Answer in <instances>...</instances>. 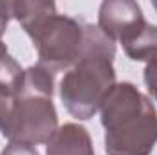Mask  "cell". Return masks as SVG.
I'll use <instances>...</instances> for the list:
<instances>
[{
    "label": "cell",
    "mask_w": 157,
    "mask_h": 155,
    "mask_svg": "<svg viewBox=\"0 0 157 155\" xmlns=\"http://www.w3.org/2000/svg\"><path fill=\"white\" fill-rule=\"evenodd\" d=\"M11 17L20 22L39 53V64L51 73L66 71L84 42V22L57 13L53 2H9Z\"/></svg>",
    "instance_id": "cell-3"
},
{
    "label": "cell",
    "mask_w": 157,
    "mask_h": 155,
    "mask_svg": "<svg viewBox=\"0 0 157 155\" xmlns=\"http://www.w3.org/2000/svg\"><path fill=\"white\" fill-rule=\"evenodd\" d=\"M46 155H95L93 142L84 126L68 122L46 142Z\"/></svg>",
    "instance_id": "cell-6"
},
{
    "label": "cell",
    "mask_w": 157,
    "mask_h": 155,
    "mask_svg": "<svg viewBox=\"0 0 157 155\" xmlns=\"http://www.w3.org/2000/svg\"><path fill=\"white\" fill-rule=\"evenodd\" d=\"M144 22L141 6L132 0H106L99 7V29L113 42H126Z\"/></svg>",
    "instance_id": "cell-5"
},
{
    "label": "cell",
    "mask_w": 157,
    "mask_h": 155,
    "mask_svg": "<svg viewBox=\"0 0 157 155\" xmlns=\"http://www.w3.org/2000/svg\"><path fill=\"white\" fill-rule=\"evenodd\" d=\"M0 155H40L37 152L35 146H29V144H15V142H9Z\"/></svg>",
    "instance_id": "cell-9"
},
{
    "label": "cell",
    "mask_w": 157,
    "mask_h": 155,
    "mask_svg": "<svg viewBox=\"0 0 157 155\" xmlns=\"http://www.w3.org/2000/svg\"><path fill=\"white\" fill-rule=\"evenodd\" d=\"M115 42L99 26H84V42L75 62L60 80V100L64 108L80 120L91 119L115 86Z\"/></svg>",
    "instance_id": "cell-1"
},
{
    "label": "cell",
    "mask_w": 157,
    "mask_h": 155,
    "mask_svg": "<svg viewBox=\"0 0 157 155\" xmlns=\"http://www.w3.org/2000/svg\"><path fill=\"white\" fill-rule=\"evenodd\" d=\"M124 53L132 60H154L157 59V26L146 22L133 37L122 44Z\"/></svg>",
    "instance_id": "cell-7"
},
{
    "label": "cell",
    "mask_w": 157,
    "mask_h": 155,
    "mask_svg": "<svg viewBox=\"0 0 157 155\" xmlns=\"http://www.w3.org/2000/svg\"><path fill=\"white\" fill-rule=\"evenodd\" d=\"M108 155H150L157 144V110L132 82L115 84L101 104Z\"/></svg>",
    "instance_id": "cell-2"
},
{
    "label": "cell",
    "mask_w": 157,
    "mask_h": 155,
    "mask_svg": "<svg viewBox=\"0 0 157 155\" xmlns=\"http://www.w3.org/2000/svg\"><path fill=\"white\" fill-rule=\"evenodd\" d=\"M152 6H154V7L157 9V0H154V2H152Z\"/></svg>",
    "instance_id": "cell-10"
},
{
    "label": "cell",
    "mask_w": 157,
    "mask_h": 155,
    "mask_svg": "<svg viewBox=\"0 0 157 155\" xmlns=\"http://www.w3.org/2000/svg\"><path fill=\"white\" fill-rule=\"evenodd\" d=\"M55 73L35 64L24 70L20 91L13 99L7 113L0 120L2 135L15 144L37 146L48 142L59 130L53 106Z\"/></svg>",
    "instance_id": "cell-4"
},
{
    "label": "cell",
    "mask_w": 157,
    "mask_h": 155,
    "mask_svg": "<svg viewBox=\"0 0 157 155\" xmlns=\"http://www.w3.org/2000/svg\"><path fill=\"white\" fill-rule=\"evenodd\" d=\"M144 84L152 93V97L157 99V59L150 60L144 68Z\"/></svg>",
    "instance_id": "cell-8"
}]
</instances>
